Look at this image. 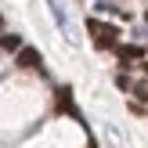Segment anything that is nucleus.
I'll return each mask as SVG.
<instances>
[{"mask_svg": "<svg viewBox=\"0 0 148 148\" xmlns=\"http://www.w3.org/2000/svg\"><path fill=\"white\" fill-rule=\"evenodd\" d=\"M87 29H90V36H94V43H98V47H119V43H116V25H105V22H98V18H90L87 22Z\"/></svg>", "mask_w": 148, "mask_h": 148, "instance_id": "f257e3e1", "label": "nucleus"}, {"mask_svg": "<svg viewBox=\"0 0 148 148\" xmlns=\"http://www.w3.org/2000/svg\"><path fill=\"white\" fill-rule=\"evenodd\" d=\"M14 65H22V69H43L40 65V51L36 47H22L18 54H14Z\"/></svg>", "mask_w": 148, "mask_h": 148, "instance_id": "f03ea898", "label": "nucleus"}, {"mask_svg": "<svg viewBox=\"0 0 148 148\" xmlns=\"http://www.w3.org/2000/svg\"><path fill=\"white\" fill-rule=\"evenodd\" d=\"M47 4H51V14L58 18V25H62V33H65V36H72V22H69V14H65L62 0H47Z\"/></svg>", "mask_w": 148, "mask_h": 148, "instance_id": "7ed1b4c3", "label": "nucleus"}, {"mask_svg": "<svg viewBox=\"0 0 148 148\" xmlns=\"http://www.w3.org/2000/svg\"><path fill=\"white\" fill-rule=\"evenodd\" d=\"M116 58H119L123 69H130V62H137V58H141V47H127V43H119V47H116Z\"/></svg>", "mask_w": 148, "mask_h": 148, "instance_id": "20e7f679", "label": "nucleus"}, {"mask_svg": "<svg viewBox=\"0 0 148 148\" xmlns=\"http://www.w3.org/2000/svg\"><path fill=\"white\" fill-rule=\"evenodd\" d=\"M0 47L18 54V51H22V36H18V33H0Z\"/></svg>", "mask_w": 148, "mask_h": 148, "instance_id": "39448f33", "label": "nucleus"}, {"mask_svg": "<svg viewBox=\"0 0 148 148\" xmlns=\"http://www.w3.org/2000/svg\"><path fill=\"white\" fill-rule=\"evenodd\" d=\"M58 108H62V112H72V105H69V90H58Z\"/></svg>", "mask_w": 148, "mask_h": 148, "instance_id": "423d86ee", "label": "nucleus"}, {"mask_svg": "<svg viewBox=\"0 0 148 148\" xmlns=\"http://www.w3.org/2000/svg\"><path fill=\"white\" fill-rule=\"evenodd\" d=\"M134 94H137V101H148V83H137Z\"/></svg>", "mask_w": 148, "mask_h": 148, "instance_id": "0eeeda50", "label": "nucleus"}, {"mask_svg": "<svg viewBox=\"0 0 148 148\" xmlns=\"http://www.w3.org/2000/svg\"><path fill=\"white\" fill-rule=\"evenodd\" d=\"M0 33H4V14H0Z\"/></svg>", "mask_w": 148, "mask_h": 148, "instance_id": "6e6552de", "label": "nucleus"}]
</instances>
